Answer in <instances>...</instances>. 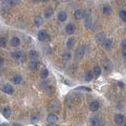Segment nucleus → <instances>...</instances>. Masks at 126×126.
<instances>
[{"instance_id":"obj_1","label":"nucleus","mask_w":126,"mask_h":126,"mask_svg":"<svg viewBox=\"0 0 126 126\" xmlns=\"http://www.w3.org/2000/svg\"><path fill=\"white\" fill-rule=\"evenodd\" d=\"M84 55V46H80L78 47L77 49V52L75 53V58L77 60H81Z\"/></svg>"},{"instance_id":"obj_2","label":"nucleus","mask_w":126,"mask_h":126,"mask_svg":"<svg viewBox=\"0 0 126 126\" xmlns=\"http://www.w3.org/2000/svg\"><path fill=\"white\" fill-rule=\"evenodd\" d=\"M47 121L50 123V125H54L58 121V117L53 113L49 114L47 117Z\"/></svg>"},{"instance_id":"obj_3","label":"nucleus","mask_w":126,"mask_h":126,"mask_svg":"<svg viewBox=\"0 0 126 126\" xmlns=\"http://www.w3.org/2000/svg\"><path fill=\"white\" fill-rule=\"evenodd\" d=\"M124 120H125V117L123 115H121V114H117V115H115V117H114V121H115V123L117 125H121L123 124Z\"/></svg>"},{"instance_id":"obj_4","label":"nucleus","mask_w":126,"mask_h":126,"mask_svg":"<svg viewBox=\"0 0 126 126\" xmlns=\"http://www.w3.org/2000/svg\"><path fill=\"white\" fill-rule=\"evenodd\" d=\"M47 37V31L44 30V29H42L40 31H39V33H38V39L39 41H45Z\"/></svg>"},{"instance_id":"obj_5","label":"nucleus","mask_w":126,"mask_h":126,"mask_svg":"<svg viewBox=\"0 0 126 126\" xmlns=\"http://www.w3.org/2000/svg\"><path fill=\"white\" fill-rule=\"evenodd\" d=\"M65 31L68 34H73L75 33V31H76V26H75L73 24L67 25L65 27Z\"/></svg>"},{"instance_id":"obj_6","label":"nucleus","mask_w":126,"mask_h":126,"mask_svg":"<svg viewBox=\"0 0 126 126\" xmlns=\"http://www.w3.org/2000/svg\"><path fill=\"white\" fill-rule=\"evenodd\" d=\"M2 90H3L4 92L8 94H13V92H14L13 86H12L11 85H10V84H6V85L4 86Z\"/></svg>"},{"instance_id":"obj_7","label":"nucleus","mask_w":126,"mask_h":126,"mask_svg":"<svg viewBox=\"0 0 126 126\" xmlns=\"http://www.w3.org/2000/svg\"><path fill=\"white\" fill-rule=\"evenodd\" d=\"M53 14H54V10L52 9V7L50 6V7H47V8L46 9L45 12H44V16L46 18H49L52 16Z\"/></svg>"},{"instance_id":"obj_8","label":"nucleus","mask_w":126,"mask_h":126,"mask_svg":"<svg viewBox=\"0 0 126 126\" xmlns=\"http://www.w3.org/2000/svg\"><path fill=\"white\" fill-rule=\"evenodd\" d=\"M84 14L81 10H77L75 11V13H74V17L77 20H80V19L84 17Z\"/></svg>"},{"instance_id":"obj_9","label":"nucleus","mask_w":126,"mask_h":126,"mask_svg":"<svg viewBox=\"0 0 126 126\" xmlns=\"http://www.w3.org/2000/svg\"><path fill=\"white\" fill-rule=\"evenodd\" d=\"M58 106H59L58 101H52L50 105V109L51 110V111H57V110L58 109Z\"/></svg>"},{"instance_id":"obj_10","label":"nucleus","mask_w":126,"mask_h":126,"mask_svg":"<svg viewBox=\"0 0 126 126\" xmlns=\"http://www.w3.org/2000/svg\"><path fill=\"white\" fill-rule=\"evenodd\" d=\"M98 107H99V104H98V102L94 101H92V103L90 105V109L92 110V111L94 112V111H97Z\"/></svg>"},{"instance_id":"obj_11","label":"nucleus","mask_w":126,"mask_h":126,"mask_svg":"<svg viewBox=\"0 0 126 126\" xmlns=\"http://www.w3.org/2000/svg\"><path fill=\"white\" fill-rule=\"evenodd\" d=\"M96 37H97V41H98V43H99V44H103L105 40H106V35L104 33H98Z\"/></svg>"},{"instance_id":"obj_12","label":"nucleus","mask_w":126,"mask_h":126,"mask_svg":"<svg viewBox=\"0 0 126 126\" xmlns=\"http://www.w3.org/2000/svg\"><path fill=\"white\" fill-rule=\"evenodd\" d=\"M29 67L31 70H36L39 68V63L32 60V61H31L29 64Z\"/></svg>"},{"instance_id":"obj_13","label":"nucleus","mask_w":126,"mask_h":126,"mask_svg":"<svg viewBox=\"0 0 126 126\" xmlns=\"http://www.w3.org/2000/svg\"><path fill=\"white\" fill-rule=\"evenodd\" d=\"M29 56L30 59H32V60H35L39 57V54L37 53L36 51L32 50V51H30V52H29Z\"/></svg>"},{"instance_id":"obj_14","label":"nucleus","mask_w":126,"mask_h":126,"mask_svg":"<svg viewBox=\"0 0 126 126\" xmlns=\"http://www.w3.org/2000/svg\"><path fill=\"white\" fill-rule=\"evenodd\" d=\"M58 19H59V21H61V22L66 21L67 14L65 12H64V11H62V12H60L58 14Z\"/></svg>"},{"instance_id":"obj_15","label":"nucleus","mask_w":126,"mask_h":126,"mask_svg":"<svg viewBox=\"0 0 126 126\" xmlns=\"http://www.w3.org/2000/svg\"><path fill=\"white\" fill-rule=\"evenodd\" d=\"M34 23H35V26L39 27V26H41L43 25V18H40V17H36V18H35V20H34Z\"/></svg>"},{"instance_id":"obj_16","label":"nucleus","mask_w":126,"mask_h":126,"mask_svg":"<svg viewBox=\"0 0 126 126\" xmlns=\"http://www.w3.org/2000/svg\"><path fill=\"white\" fill-rule=\"evenodd\" d=\"M93 78H94V76H93V72H92L89 71V72H88L86 73V75H85V80L87 82L92 81L93 79Z\"/></svg>"},{"instance_id":"obj_17","label":"nucleus","mask_w":126,"mask_h":126,"mask_svg":"<svg viewBox=\"0 0 126 126\" xmlns=\"http://www.w3.org/2000/svg\"><path fill=\"white\" fill-rule=\"evenodd\" d=\"M2 114H3V116L6 117V118H9L11 115V109L9 108V107H6L3 109V111H2Z\"/></svg>"},{"instance_id":"obj_18","label":"nucleus","mask_w":126,"mask_h":126,"mask_svg":"<svg viewBox=\"0 0 126 126\" xmlns=\"http://www.w3.org/2000/svg\"><path fill=\"white\" fill-rule=\"evenodd\" d=\"M11 45L14 46V47H17L20 45V43H21V41H20V39L17 38V37H13L11 40Z\"/></svg>"},{"instance_id":"obj_19","label":"nucleus","mask_w":126,"mask_h":126,"mask_svg":"<svg viewBox=\"0 0 126 126\" xmlns=\"http://www.w3.org/2000/svg\"><path fill=\"white\" fill-rule=\"evenodd\" d=\"M75 40L74 39H73V38H71V39H69V40L67 41V43H66V45H67V48L68 49H73V47H74V45H75Z\"/></svg>"},{"instance_id":"obj_20","label":"nucleus","mask_w":126,"mask_h":126,"mask_svg":"<svg viewBox=\"0 0 126 126\" xmlns=\"http://www.w3.org/2000/svg\"><path fill=\"white\" fill-rule=\"evenodd\" d=\"M49 76V71L47 69H43L40 72V77L42 78H46Z\"/></svg>"},{"instance_id":"obj_21","label":"nucleus","mask_w":126,"mask_h":126,"mask_svg":"<svg viewBox=\"0 0 126 126\" xmlns=\"http://www.w3.org/2000/svg\"><path fill=\"white\" fill-rule=\"evenodd\" d=\"M101 68H99L98 66H96V67H94V69H93V72H94V76H99L100 75H101Z\"/></svg>"},{"instance_id":"obj_22","label":"nucleus","mask_w":126,"mask_h":126,"mask_svg":"<svg viewBox=\"0 0 126 126\" xmlns=\"http://www.w3.org/2000/svg\"><path fill=\"white\" fill-rule=\"evenodd\" d=\"M21 56H22L21 52H20V51H16V52H14L12 53V56H13V58L16 59V60L20 59L21 57Z\"/></svg>"},{"instance_id":"obj_23","label":"nucleus","mask_w":126,"mask_h":126,"mask_svg":"<svg viewBox=\"0 0 126 126\" xmlns=\"http://www.w3.org/2000/svg\"><path fill=\"white\" fill-rule=\"evenodd\" d=\"M91 124L92 125H99L101 124V121L98 117H93L92 119L91 120Z\"/></svg>"},{"instance_id":"obj_24","label":"nucleus","mask_w":126,"mask_h":126,"mask_svg":"<svg viewBox=\"0 0 126 126\" xmlns=\"http://www.w3.org/2000/svg\"><path fill=\"white\" fill-rule=\"evenodd\" d=\"M103 14H110L112 13V9H111V7L109 6H104V8H103Z\"/></svg>"},{"instance_id":"obj_25","label":"nucleus","mask_w":126,"mask_h":126,"mask_svg":"<svg viewBox=\"0 0 126 126\" xmlns=\"http://www.w3.org/2000/svg\"><path fill=\"white\" fill-rule=\"evenodd\" d=\"M103 44H104L105 48L106 49H109L110 47H111V45H112V41L110 40V39H107V40H105Z\"/></svg>"},{"instance_id":"obj_26","label":"nucleus","mask_w":126,"mask_h":126,"mask_svg":"<svg viewBox=\"0 0 126 126\" xmlns=\"http://www.w3.org/2000/svg\"><path fill=\"white\" fill-rule=\"evenodd\" d=\"M119 15H120V18L122 21L123 22L126 21V11L125 10H121L119 14Z\"/></svg>"},{"instance_id":"obj_27","label":"nucleus","mask_w":126,"mask_h":126,"mask_svg":"<svg viewBox=\"0 0 126 126\" xmlns=\"http://www.w3.org/2000/svg\"><path fill=\"white\" fill-rule=\"evenodd\" d=\"M62 58L65 61H68L70 60V58H71V54L69 52H65L64 54H63Z\"/></svg>"},{"instance_id":"obj_28","label":"nucleus","mask_w":126,"mask_h":126,"mask_svg":"<svg viewBox=\"0 0 126 126\" xmlns=\"http://www.w3.org/2000/svg\"><path fill=\"white\" fill-rule=\"evenodd\" d=\"M21 80H22V78L21 76H17L14 79V82L15 84H20L21 82Z\"/></svg>"},{"instance_id":"obj_29","label":"nucleus","mask_w":126,"mask_h":126,"mask_svg":"<svg viewBox=\"0 0 126 126\" xmlns=\"http://www.w3.org/2000/svg\"><path fill=\"white\" fill-rule=\"evenodd\" d=\"M91 22H92V21H91V17L88 14V15H87V17H86V20H85V26L86 27H90L91 26Z\"/></svg>"},{"instance_id":"obj_30","label":"nucleus","mask_w":126,"mask_h":126,"mask_svg":"<svg viewBox=\"0 0 126 126\" xmlns=\"http://www.w3.org/2000/svg\"><path fill=\"white\" fill-rule=\"evenodd\" d=\"M6 46V40L5 38H1L0 39V47L5 48Z\"/></svg>"},{"instance_id":"obj_31","label":"nucleus","mask_w":126,"mask_h":126,"mask_svg":"<svg viewBox=\"0 0 126 126\" xmlns=\"http://www.w3.org/2000/svg\"><path fill=\"white\" fill-rule=\"evenodd\" d=\"M76 90H86V91H92V89L88 88V87H86V86H80V87H77Z\"/></svg>"},{"instance_id":"obj_32","label":"nucleus","mask_w":126,"mask_h":126,"mask_svg":"<svg viewBox=\"0 0 126 126\" xmlns=\"http://www.w3.org/2000/svg\"><path fill=\"white\" fill-rule=\"evenodd\" d=\"M19 1H20V0H10V3H11L12 5H13V4H16V3L19 2Z\"/></svg>"},{"instance_id":"obj_33","label":"nucleus","mask_w":126,"mask_h":126,"mask_svg":"<svg viewBox=\"0 0 126 126\" xmlns=\"http://www.w3.org/2000/svg\"><path fill=\"white\" fill-rule=\"evenodd\" d=\"M4 64V60L2 57H0V66H2Z\"/></svg>"},{"instance_id":"obj_34","label":"nucleus","mask_w":126,"mask_h":126,"mask_svg":"<svg viewBox=\"0 0 126 126\" xmlns=\"http://www.w3.org/2000/svg\"><path fill=\"white\" fill-rule=\"evenodd\" d=\"M42 2H47V1H49V0H41Z\"/></svg>"},{"instance_id":"obj_35","label":"nucleus","mask_w":126,"mask_h":126,"mask_svg":"<svg viewBox=\"0 0 126 126\" xmlns=\"http://www.w3.org/2000/svg\"><path fill=\"white\" fill-rule=\"evenodd\" d=\"M54 1H58V0H54Z\"/></svg>"}]
</instances>
